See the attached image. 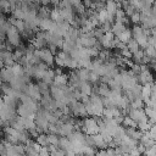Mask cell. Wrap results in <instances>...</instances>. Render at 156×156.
<instances>
[{
    "mask_svg": "<svg viewBox=\"0 0 156 156\" xmlns=\"http://www.w3.org/2000/svg\"><path fill=\"white\" fill-rule=\"evenodd\" d=\"M55 63L58 67H65V68H69V69L79 68L78 61L74 60L69 54H67L65 51H58V54L55 56Z\"/></svg>",
    "mask_w": 156,
    "mask_h": 156,
    "instance_id": "1",
    "label": "cell"
},
{
    "mask_svg": "<svg viewBox=\"0 0 156 156\" xmlns=\"http://www.w3.org/2000/svg\"><path fill=\"white\" fill-rule=\"evenodd\" d=\"M80 129H82V132H83L85 135H94V134H98V133L100 132V129H99V123H98L96 117L83 118Z\"/></svg>",
    "mask_w": 156,
    "mask_h": 156,
    "instance_id": "2",
    "label": "cell"
},
{
    "mask_svg": "<svg viewBox=\"0 0 156 156\" xmlns=\"http://www.w3.org/2000/svg\"><path fill=\"white\" fill-rule=\"evenodd\" d=\"M21 33L17 30V28L15 26H11L7 32H6V41L10 43V45H12L13 48H20L22 45V39H21Z\"/></svg>",
    "mask_w": 156,
    "mask_h": 156,
    "instance_id": "3",
    "label": "cell"
},
{
    "mask_svg": "<svg viewBox=\"0 0 156 156\" xmlns=\"http://www.w3.org/2000/svg\"><path fill=\"white\" fill-rule=\"evenodd\" d=\"M68 106H69V110H71L72 116H74V117H85V116H88L87 110H85V105L82 101L74 100Z\"/></svg>",
    "mask_w": 156,
    "mask_h": 156,
    "instance_id": "4",
    "label": "cell"
},
{
    "mask_svg": "<svg viewBox=\"0 0 156 156\" xmlns=\"http://www.w3.org/2000/svg\"><path fill=\"white\" fill-rule=\"evenodd\" d=\"M34 52L41 60V62L46 63L48 66H52L55 63V56L52 55V52L48 48H44V49H40V50H35Z\"/></svg>",
    "mask_w": 156,
    "mask_h": 156,
    "instance_id": "5",
    "label": "cell"
},
{
    "mask_svg": "<svg viewBox=\"0 0 156 156\" xmlns=\"http://www.w3.org/2000/svg\"><path fill=\"white\" fill-rule=\"evenodd\" d=\"M140 66H141V71H140V73L138 74V80H139L143 85H145V84H154L155 78H154L151 71H150V69L147 68V66H145V65H140Z\"/></svg>",
    "mask_w": 156,
    "mask_h": 156,
    "instance_id": "6",
    "label": "cell"
},
{
    "mask_svg": "<svg viewBox=\"0 0 156 156\" xmlns=\"http://www.w3.org/2000/svg\"><path fill=\"white\" fill-rule=\"evenodd\" d=\"M23 93L27 94L29 98H32L35 101H40V99H41V93L39 90L38 84H32V83L27 84L26 88L23 89Z\"/></svg>",
    "mask_w": 156,
    "mask_h": 156,
    "instance_id": "7",
    "label": "cell"
},
{
    "mask_svg": "<svg viewBox=\"0 0 156 156\" xmlns=\"http://www.w3.org/2000/svg\"><path fill=\"white\" fill-rule=\"evenodd\" d=\"M127 113L136 123H139V122H141L144 119H147V116H146L144 108H132V107H129Z\"/></svg>",
    "mask_w": 156,
    "mask_h": 156,
    "instance_id": "8",
    "label": "cell"
},
{
    "mask_svg": "<svg viewBox=\"0 0 156 156\" xmlns=\"http://www.w3.org/2000/svg\"><path fill=\"white\" fill-rule=\"evenodd\" d=\"M39 29L43 32H54L56 28V23L49 17V18H39Z\"/></svg>",
    "mask_w": 156,
    "mask_h": 156,
    "instance_id": "9",
    "label": "cell"
},
{
    "mask_svg": "<svg viewBox=\"0 0 156 156\" xmlns=\"http://www.w3.org/2000/svg\"><path fill=\"white\" fill-rule=\"evenodd\" d=\"M74 132V126L69 122H62L60 126V130H58V135L60 136H66L68 138L72 133Z\"/></svg>",
    "mask_w": 156,
    "mask_h": 156,
    "instance_id": "10",
    "label": "cell"
},
{
    "mask_svg": "<svg viewBox=\"0 0 156 156\" xmlns=\"http://www.w3.org/2000/svg\"><path fill=\"white\" fill-rule=\"evenodd\" d=\"M0 76L4 83H11V80L15 78L12 67H4L0 69Z\"/></svg>",
    "mask_w": 156,
    "mask_h": 156,
    "instance_id": "11",
    "label": "cell"
},
{
    "mask_svg": "<svg viewBox=\"0 0 156 156\" xmlns=\"http://www.w3.org/2000/svg\"><path fill=\"white\" fill-rule=\"evenodd\" d=\"M16 111H17V116H20V117H24V118H34L35 117V113L30 112L23 104H18Z\"/></svg>",
    "mask_w": 156,
    "mask_h": 156,
    "instance_id": "12",
    "label": "cell"
},
{
    "mask_svg": "<svg viewBox=\"0 0 156 156\" xmlns=\"http://www.w3.org/2000/svg\"><path fill=\"white\" fill-rule=\"evenodd\" d=\"M118 9H121V5H119L116 0H107V1L105 2V10H106L110 15H113V16H115Z\"/></svg>",
    "mask_w": 156,
    "mask_h": 156,
    "instance_id": "13",
    "label": "cell"
},
{
    "mask_svg": "<svg viewBox=\"0 0 156 156\" xmlns=\"http://www.w3.org/2000/svg\"><path fill=\"white\" fill-rule=\"evenodd\" d=\"M91 136H93V143H94V146L95 147H98L99 150H102V149H106L107 147V144H106V141L104 140V138H102V135L100 133L94 134Z\"/></svg>",
    "mask_w": 156,
    "mask_h": 156,
    "instance_id": "14",
    "label": "cell"
},
{
    "mask_svg": "<svg viewBox=\"0 0 156 156\" xmlns=\"http://www.w3.org/2000/svg\"><path fill=\"white\" fill-rule=\"evenodd\" d=\"M93 84L89 82H82L79 85V91L82 93L83 96H91L93 94Z\"/></svg>",
    "mask_w": 156,
    "mask_h": 156,
    "instance_id": "15",
    "label": "cell"
},
{
    "mask_svg": "<svg viewBox=\"0 0 156 156\" xmlns=\"http://www.w3.org/2000/svg\"><path fill=\"white\" fill-rule=\"evenodd\" d=\"M139 143H140V144H143L146 149H149V147H151L152 145H155V140L151 138V135H150V133H149V132L143 133V135H141V138H140Z\"/></svg>",
    "mask_w": 156,
    "mask_h": 156,
    "instance_id": "16",
    "label": "cell"
},
{
    "mask_svg": "<svg viewBox=\"0 0 156 156\" xmlns=\"http://www.w3.org/2000/svg\"><path fill=\"white\" fill-rule=\"evenodd\" d=\"M52 84H55L57 87H66L68 84V76L65 74V73L56 74L55 78H54V83Z\"/></svg>",
    "mask_w": 156,
    "mask_h": 156,
    "instance_id": "17",
    "label": "cell"
},
{
    "mask_svg": "<svg viewBox=\"0 0 156 156\" xmlns=\"http://www.w3.org/2000/svg\"><path fill=\"white\" fill-rule=\"evenodd\" d=\"M126 134H127L129 138H132V139L139 141L140 138H141V135H143V132L139 130L138 128H126Z\"/></svg>",
    "mask_w": 156,
    "mask_h": 156,
    "instance_id": "18",
    "label": "cell"
},
{
    "mask_svg": "<svg viewBox=\"0 0 156 156\" xmlns=\"http://www.w3.org/2000/svg\"><path fill=\"white\" fill-rule=\"evenodd\" d=\"M141 27L144 29H152V28H155L156 27V15L151 13L150 16H147L146 21L141 23Z\"/></svg>",
    "mask_w": 156,
    "mask_h": 156,
    "instance_id": "19",
    "label": "cell"
},
{
    "mask_svg": "<svg viewBox=\"0 0 156 156\" xmlns=\"http://www.w3.org/2000/svg\"><path fill=\"white\" fill-rule=\"evenodd\" d=\"M58 147L62 149L63 151H72V143L68 138L66 136H60V143H58Z\"/></svg>",
    "mask_w": 156,
    "mask_h": 156,
    "instance_id": "20",
    "label": "cell"
},
{
    "mask_svg": "<svg viewBox=\"0 0 156 156\" xmlns=\"http://www.w3.org/2000/svg\"><path fill=\"white\" fill-rule=\"evenodd\" d=\"M50 18H51L55 23H61V22H63V18H62V16H61V13H60V9H58L57 6H55V7L50 11Z\"/></svg>",
    "mask_w": 156,
    "mask_h": 156,
    "instance_id": "21",
    "label": "cell"
},
{
    "mask_svg": "<svg viewBox=\"0 0 156 156\" xmlns=\"http://www.w3.org/2000/svg\"><path fill=\"white\" fill-rule=\"evenodd\" d=\"M127 29V27H126V24H123L122 22H115L113 24H112V29H111V32L115 34V37H118L122 32H124Z\"/></svg>",
    "mask_w": 156,
    "mask_h": 156,
    "instance_id": "22",
    "label": "cell"
},
{
    "mask_svg": "<svg viewBox=\"0 0 156 156\" xmlns=\"http://www.w3.org/2000/svg\"><path fill=\"white\" fill-rule=\"evenodd\" d=\"M117 38H118V40H119L121 43H124V44H127V43H128L130 39H133L132 29H128V28H127V29H126L124 32H122V33H121V34H119Z\"/></svg>",
    "mask_w": 156,
    "mask_h": 156,
    "instance_id": "23",
    "label": "cell"
},
{
    "mask_svg": "<svg viewBox=\"0 0 156 156\" xmlns=\"http://www.w3.org/2000/svg\"><path fill=\"white\" fill-rule=\"evenodd\" d=\"M11 17H13V18H16V20H24V11L22 10V7H21V4L18 5V6H16L15 9H12L11 10Z\"/></svg>",
    "mask_w": 156,
    "mask_h": 156,
    "instance_id": "24",
    "label": "cell"
},
{
    "mask_svg": "<svg viewBox=\"0 0 156 156\" xmlns=\"http://www.w3.org/2000/svg\"><path fill=\"white\" fill-rule=\"evenodd\" d=\"M78 78L80 79V82H89V76H90V71L87 68H79L76 69Z\"/></svg>",
    "mask_w": 156,
    "mask_h": 156,
    "instance_id": "25",
    "label": "cell"
},
{
    "mask_svg": "<svg viewBox=\"0 0 156 156\" xmlns=\"http://www.w3.org/2000/svg\"><path fill=\"white\" fill-rule=\"evenodd\" d=\"M55 71L54 69H51V68H49L46 72H45V74H44V77H43V79H41V82H44V83H46L48 85L49 84H52L54 83V78H55Z\"/></svg>",
    "mask_w": 156,
    "mask_h": 156,
    "instance_id": "26",
    "label": "cell"
},
{
    "mask_svg": "<svg viewBox=\"0 0 156 156\" xmlns=\"http://www.w3.org/2000/svg\"><path fill=\"white\" fill-rule=\"evenodd\" d=\"M151 88H152V84H145V85L141 87V98H143V100H146V99L151 98Z\"/></svg>",
    "mask_w": 156,
    "mask_h": 156,
    "instance_id": "27",
    "label": "cell"
},
{
    "mask_svg": "<svg viewBox=\"0 0 156 156\" xmlns=\"http://www.w3.org/2000/svg\"><path fill=\"white\" fill-rule=\"evenodd\" d=\"M122 124H123L124 128H138V123L134 122L129 116H124V117H123Z\"/></svg>",
    "mask_w": 156,
    "mask_h": 156,
    "instance_id": "28",
    "label": "cell"
},
{
    "mask_svg": "<svg viewBox=\"0 0 156 156\" xmlns=\"http://www.w3.org/2000/svg\"><path fill=\"white\" fill-rule=\"evenodd\" d=\"M35 141L40 146H49V138H48V134H45V133H40L35 138Z\"/></svg>",
    "mask_w": 156,
    "mask_h": 156,
    "instance_id": "29",
    "label": "cell"
},
{
    "mask_svg": "<svg viewBox=\"0 0 156 156\" xmlns=\"http://www.w3.org/2000/svg\"><path fill=\"white\" fill-rule=\"evenodd\" d=\"M96 150L94 146H88V145H84L83 149H82V156H95L96 155Z\"/></svg>",
    "mask_w": 156,
    "mask_h": 156,
    "instance_id": "30",
    "label": "cell"
},
{
    "mask_svg": "<svg viewBox=\"0 0 156 156\" xmlns=\"http://www.w3.org/2000/svg\"><path fill=\"white\" fill-rule=\"evenodd\" d=\"M12 71H13L15 77H22V76L24 74V67H23L21 63H18V62H16V63L12 66Z\"/></svg>",
    "mask_w": 156,
    "mask_h": 156,
    "instance_id": "31",
    "label": "cell"
},
{
    "mask_svg": "<svg viewBox=\"0 0 156 156\" xmlns=\"http://www.w3.org/2000/svg\"><path fill=\"white\" fill-rule=\"evenodd\" d=\"M127 49H128L132 54H135V52L140 49V46H139V44L136 43L135 39H130V40L127 43Z\"/></svg>",
    "mask_w": 156,
    "mask_h": 156,
    "instance_id": "32",
    "label": "cell"
},
{
    "mask_svg": "<svg viewBox=\"0 0 156 156\" xmlns=\"http://www.w3.org/2000/svg\"><path fill=\"white\" fill-rule=\"evenodd\" d=\"M151 126H152V124L150 123L149 119H144V121H141V122L138 123V129L141 130L143 133H145V132H149V130H150Z\"/></svg>",
    "mask_w": 156,
    "mask_h": 156,
    "instance_id": "33",
    "label": "cell"
},
{
    "mask_svg": "<svg viewBox=\"0 0 156 156\" xmlns=\"http://www.w3.org/2000/svg\"><path fill=\"white\" fill-rule=\"evenodd\" d=\"M144 52L147 57H150L151 60H156V49L152 46V45H147L145 49H144Z\"/></svg>",
    "mask_w": 156,
    "mask_h": 156,
    "instance_id": "34",
    "label": "cell"
},
{
    "mask_svg": "<svg viewBox=\"0 0 156 156\" xmlns=\"http://www.w3.org/2000/svg\"><path fill=\"white\" fill-rule=\"evenodd\" d=\"M107 16H108V13H107V11H106L105 9L98 12V21H99L100 26L104 24L105 22H107Z\"/></svg>",
    "mask_w": 156,
    "mask_h": 156,
    "instance_id": "35",
    "label": "cell"
},
{
    "mask_svg": "<svg viewBox=\"0 0 156 156\" xmlns=\"http://www.w3.org/2000/svg\"><path fill=\"white\" fill-rule=\"evenodd\" d=\"M144 100H143V98H138V99H135V100H133L132 102H130V107L132 108H144Z\"/></svg>",
    "mask_w": 156,
    "mask_h": 156,
    "instance_id": "36",
    "label": "cell"
},
{
    "mask_svg": "<svg viewBox=\"0 0 156 156\" xmlns=\"http://www.w3.org/2000/svg\"><path fill=\"white\" fill-rule=\"evenodd\" d=\"M49 138V145H54V146H58L60 143V136L57 134H48Z\"/></svg>",
    "mask_w": 156,
    "mask_h": 156,
    "instance_id": "37",
    "label": "cell"
},
{
    "mask_svg": "<svg viewBox=\"0 0 156 156\" xmlns=\"http://www.w3.org/2000/svg\"><path fill=\"white\" fill-rule=\"evenodd\" d=\"M0 9L2 10L4 13L11 12V5H10L9 0H0Z\"/></svg>",
    "mask_w": 156,
    "mask_h": 156,
    "instance_id": "38",
    "label": "cell"
},
{
    "mask_svg": "<svg viewBox=\"0 0 156 156\" xmlns=\"http://www.w3.org/2000/svg\"><path fill=\"white\" fill-rule=\"evenodd\" d=\"M89 83H91L93 85H96L98 83H100V76H98L96 73H94L93 71H90V76H89Z\"/></svg>",
    "mask_w": 156,
    "mask_h": 156,
    "instance_id": "39",
    "label": "cell"
},
{
    "mask_svg": "<svg viewBox=\"0 0 156 156\" xmlns=\"http://www.w3.org/2000/svg\"><path fill=\"white\" fill-rule=\"evenodd\" d=\"M24 147H26V152H24L26 156H39V152L35 151L33 146H27V145H24Z\"/></svg>",
    "mask_w": 156,
    "mask_h": 156,
    "instance_id": "40",
    "label": "cell"
},
{
    "mask_svg": "<svg viewBox=\"0 0 156 156\" xmlns=\"http://www.w3.org/2000/svg\"><path fill=\"white\" fill-rule=\"evenodd\" d=\"M130 21L134 23V24H138V23H140V12H138V11H135L130 17Z\"/></svg>",
    "mask_w": 156,
    "mask_h": 156,
    "instance_id": "41",
    "label": "cell"
},
{
    "mask_svg": "<svg viewBox=\"0 0 156 156\" xmlns=\"http://www.w3.org/2000/svg\"><path fill=\"white\" fill-rule=\"evenodd\" d=\"M144 156H156V144L146 149V151L144 152Z\"/></svg>",
    "mask_w": 156,
    "mask_h": 156,
    "instance_id": "42",
    "label": "cell"
},
{
    "mask_svg": "<svg viewBox=\"0 0 156 156\" xmlns=\"http://www.w3.org/2000/svg\"><path fill=\"white\" fill-rule=\"evenodd\" d=\"M100 27H101V29H102L104 33H106V32H111V29H112V23H110V22H105V23L101 24Z\"/></svg>",
    "mask_w": 156,
    "mask_h": 156,
    "instance_id": "43",
    "label": "cell"
},
{
    "mask_svg": "<svg viewBox=\"0 0 156 156\" xmlns=\"http://www.w3.org/2000/svg\"><path fill=\"white\" fill-rule=\"evenodd\" d=\"M39 156H51V154L49 151V147L48 146H43L41 150L39 151Z\"/></svg>",
    "mask_w": 156,
    "mask_h": 156,
    "instance_id": "44",
    "label": "cell"
},
{
    "mask_svg": "<svg viewBox=\"0 0 156 156\" xmlns=\"http://www.w3.org/2000/svg\"><path fill=\"white\" fill-rule=\"evenodd\" d=\"M149 133H150L151 138H152V139L155 140V143H156V124H152V126H151V128H150Z\"/></svg>",
    "mask_w": 156,
    "mask_h": 156,
    "instance_id": "45",
    "label": "cell"
},
{
    "mask_svg": "<svg viewBox=\"0 0 156 156\" xmlns=\"http://www.w3.org/2000/svg\"><path fill=\"white\" fill-rule=\"evenodd\" d=\"M82 2H83L82 0H69V4H71V6H72V7H74V6L79 5V4H82Z\"/></svg>",
    "mask_w": 156,
    "mask_h": 156,
    "instance_id": "46",
    "label": "cell"
},
{
    "mask_svg": "<svg viewBox=\"0 0 156 156\" xmlns=\"http://www.w3.org/2000/svg\"><path fill=\"white\" fill-rule=\"evenodd\" d=\"M51 4V0H40V5L41 6H49Z\"/></svg>",
    "mask_w": 156,
    "mask_h": 156,
    "instance_id": "47",
    "label": "cell"
},
{
    "mask_svg": "<svg viewBox=\"0 0 156 156\" xmlns=\"http://www.w3.org/2000/svg\"><path fill=\"white\" fill-rule=\"evenodd\" d=\"M151 13L152 15H156V1L151 5Z\"/></svg>",
    "mask_w": 156,
    "mask_h": 156,
    "instance_id": "48",
    "label": "cell"
},
{
    "mask_svg": "<svg viewBox=\"0 0 156 156\" xmlns=\"http://www.w3.org/2000/svg\"><path fill=\"white\" fill-rule=\"evenodd\" d=\"M66 156H77V155H76L73 151H67V152H66Z\"/></svg>",
    "mask_w": 156,
    "mask_h": 156,
    "instance_id": "49",
    "label": "cell"
},
{
    "mask_svg": "<svg viewBox=\"0 0 156 156\" xmlns=\"http://www.w3.org/2000/svg\"><path fill=\"white\" fill-rule=\"evenodd\" d=\"M5 49V43L2 40H0V50H4Z\"/></svg>",
    "mask_w": 156,
    "mask_h": 156,
    "instance_id": "50",
    "label": "cell"
},
{
    "mask_svg": "<svg viewBox=\"0 0 156 156\" xmlns=\"http://www.w3.org/2000/svg\"><path fill=\"white\" fill-rule=\"evenodd\" d=\"M4 67H5V66H4V62H2V61H0V69H1V68H4Z\"/></svg>",
    "mask_w": 156,
    "mask_h": 156,
    "instance_id": "51",
    "label": "cell"
},
{
    "mask_svg": "<svg viewBox=\"0 0 156 156\" xmlns=\"http://www.w3.org/2000/svg\"><path fill=\"white\" fill-rule=\"evenodd\" d=\"M4 82H2V79H1V76H0V87H1V84H2Z\"/></svg>",
    "mask_w": 156,
    "mask_h": 156,
    "instance_id": "52",
    "label": "cell"
},
{
    "mask_svg": "<svg viewBox=\"0 0 156 156\" xmlns=\"http://www.w3.org/2000/svg\"><path fill=\"white\" fill-rule=\"evenodd\" d=\"M22 156H26V155H22Z\"/></svg>",
    "mask_w": 156,
    "mask_h": 156,
    "instance_id": "53",
    "label": "cell"
},
{
    "mask_svg": "<svg viewBox=\"0 0 156 156\" xmlns=\"http://www.w3.org/2000/svg\"><path fill=\"white\" fill-rule=\"evenodd\" d=\"M128 1H130V0H128Z\"/></svg>",
    "mask_w": 156,
    "mask_h": 156,
    "instance_id": "54",
    "label": "cell"
},
{
    "mask_svg": "<svg viewBox=\"0 0 156 156\" xmlns=\"http://www.w3.org/2000/svg\"><path fill=\"white\" fill-rule=\"evenodd\" d=\"M0 143H1V141H0Z\"/></svg>",
    "mask_w": 156,
    "mask_h": 156,
    "instance_id": "55",
    "label": "cell"
}]
</instances>
